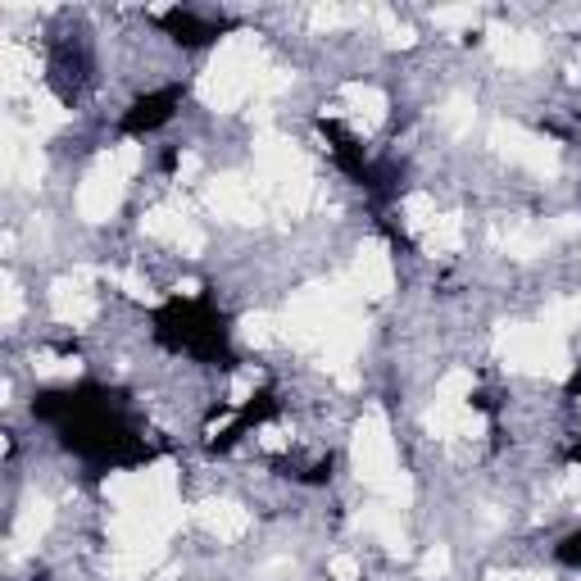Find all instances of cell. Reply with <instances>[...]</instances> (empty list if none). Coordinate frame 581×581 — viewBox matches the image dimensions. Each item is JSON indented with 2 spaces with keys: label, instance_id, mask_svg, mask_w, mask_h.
I'll use <instances>...</instances> for the list:
<instances>
[{
  "label": "cell",
  "instance_id": "6da1fadb",
  "mask_svg": "<svg viewBox=\"0 0 581 581\" xmlns=\"http://www.w3.org/2000/svg\"><path fill=\"white\" fill-rule=\"evenodd\" d=\"M264 73H268V64H264V55H259L255 32H232V37L214 50L209 69L200 73L196 96L205 100L209 109L223 114V109H237V105H246L250 96H259Z\"/></svg>",
  "mask_w": 581,
  "mask_h": 581
},
{
  "label": "cell",
  "instance_id": "7a4b0ae2",
  "mask_svg": "<svg viewBox=\"0 0 581 581\" xmlns=\"http://www.w3.org/2000/svg\"><path fill=\"white\" fill-rule=\"evenodd\" d=\"M495 355L513 373L550 377V382H568L572 377V350L563 336L545 332L532 323H500L495 327Z\"/></svg>",
  "mask_w": 581,
  "mask_h": 581
},
{
  "label": "cell",
  "instance_id": "3957f363",
  "mask_svg": "<svg viewBox=\"0 0 581 581\" xmlns=\"http://www.w3.org/2000/svg\"><path fill=\"white\" fill-rule=\"evenodd\" d=\"M350 463H355V477L368 486V491H382L400 463H395V441H391V427H386L382 409H368L355 427V441H350Z\"/></svg>",
  "mask_w": 581,
  "mask_h": 581
},
{
  "label": "cell",
  "instance_id": "277c9868",
  "mask_svg": "<svg viewBox=\"0 0 581 581\" xmlns=\"http://www.w3.org/2000/svg\"><path fill=\"white\" fill-rule=\"evenodd\" d=\"M491 146H495V155H504L509 164L527 168L536 178H554L559 173V146L527 128H518V123H504V119L491 123Z\"/></svg>",
  "mask_w": 581,
  "mask_h": 581
},
{
  "label": "cell",
  "instance_id": "5b68a950",
  "mask_svg": "<svg viewBox=\"0 0 581 581\" xmlns=\"http://www.w3.org/2000/svg\"><path fill=\"white\" fill-rule=\"evenodd\" d=\"M123 191H128V178H123L114 155L105 150L78 187V218H87V223H109L123 205Z\"/></svg>",
  "mask_w": 581,
  "mask_h": 581
},
{
  "label": "cell",
  "instance_id": "8992f818",
  "mask_svg": "<svg viewBox=\"0 0 581 581\" xmlns=\"http://www.w3.org/2000/svg\"><path fill=\"white\" fill-rule=\"evenodd\" d=\"M205 205L214 209L218 218H232V223H241V227L264 223V214H268V200L255 191V182L232 178V173L205 182Z\"/></svg>",
  "mask_w": 581,
  "mask_h": 581
},
{
  "label": "cell",
  "instance_id": "52a82bcc",
  "mask_svg": "<svg viewBox=\"0 0 581 581\" xmlns=\"http://www.w3.org/2000/svg\"><path fill=\"white\" fill-rule=\"evenodd\" d=\"M96 277H100L96 268H73L69 277H60V282L50 286V314L60 318V323L87 327L96 318V291H91Z\"/></svg>",
  "mask_w": 581,
  "mask_h": 581
},
{
  "label": "cell",
  "instance_id": "ba28073f",
  "mask_svg": "<svg viewBox=\"0 0 581 581\" xmlns=\"http://www.w3.org/2000/svg\"><path fill=\"white\" fill-rule=\"evenodd\" d=\"M350 286L359 291V300H386L395 291V264H391V250L382 241H364L350 264Z\"/></svg>",
  "mask_w": 581,
  "mask_h": 581
},
{
  "label": "cell",
  "instance_id": "9c48e42d",
  "mask_svg": "<svg viewBox=\"0 0 581 581\" xmlns=\"http://www.w3.org/2000/svg\"><path fill=\"white\" fill-rule=\"evenodd\" d=\"M141 232L155 241H168V246H178L182 255H200L205 250V232L196 227V218H187L178 205H155L141 214Z\"/></svg>",
  "mask_w": 581,
  "mask_h": 581
},
{
  "label": "cell",
  "instance_id": "30bf717a",
  "mask_svg": "<svg viewBox=\"0 0 581 581\" xmlns=\"http://www.w3.org/2000/svg\"><path fill=\"white\" fill-rule=\"evenodd\" d=\"M486 46L504 69H536L541 64V37L536 32H518V28H491L486 32Z\"/></svg>",
  "mask_w": 581,
  "mask_h": 581
},
{
  "label": "cell",
  "instance_id": "8fae6325",
  "mask_svg": "<svg viewBox=\"0 0 581 581\" xmlns=\"http://www.w3.org/2000/svg\"><path fill=\"white\" fill-rule=\"evenodd\" d=\"M359 527L364 532H373L377 541L386 545L391 554H409V532H404V518H400V509L395 504H386V500H373V504H364L359 509Z\"/></svg>",
  "mask_w": 581,
  "mask_h": 581
},
{
  "label": "cell",
  "instance_id": "7c38bea8",
  "mask_svg": "<svg viewBox=\"0 0 581 581\" xmlns=\"http://www.w3.org/2000/svg\"><path fill=\"white\" fill-rule=\"evenodd\" d=\"M196 522L205 527L209 536H218V541H237V536L250 532V513L241 509V504H232V500H205V504H196Z\"/></svg>",
  "mask_w": 581,
  "mask_h": 581
},
{
  "label": "cell",
  "instance_id": "4fadbf2b",
  "mask_svg": "<svg viewBox=\"0 0 581 581\" xmlns=\"http://www.w3.org/2000/svg\"><path fill=\"white\" fill-rule=\"evenodd\" d=\"M500 241H504V250H509L513 259H522V264H532V259H541L545 250H550L554 232H550V223H532V218H513V223L500 232Z\"/></svg>",
  "mask_w": 581,
  "mask_h": 581
},
{
  "label": "cell",
  "instance_id": "5bb4252c",
  "mask_svg": "<svg viewBox=\"0 0 581 581\" xmlns=\"http://www.w3.org/2000/svg\"><path fill=\"white\" fill-rule=\"evenodd\" d=\"M427 432L432 436H482L486 432V418L477 414L473 404H432L427 414Z\"/></svg>",
  "mask_w": 581,
  "mask_h": 581
},
{
  "label": "cell",
  "instance_id": "9a60e30c",
  "mask_svg": "<svg viewBox=\"0 0 581 581\" xmlns=\"http://www.w3.org/2000/svg\"><path fill=\"white\" fill-rule=\"evenodd\" d=\"M50 522H55V504L46 500V495H28L19 509V518H14V545H37L41 536L50 532Z\"/></svg>",
  "mask_w": 581,
  "mask_h": 581
},
{
  "label": "cell",
  "instance_id": "2e32d148",
  "mask_svg": "<svg viewBox=\"0 0 581 581\" xmlns=\"http://www.w3.org/2000/svg\"><path fill=\"white\" fill-rule=\"evenodd\" d=\"M32 73H37V60H32L19 41H5L0 46V87H5V96H23Z\"/></svg>",
  "mask_w": 581,
  "mask_h": 581
},
{
  "label": "cell",
  "instance_id": "e0dca14e",
  "mask_svg": "<svg viewBox=\"0 0 581 581\" xmlns=\"http://www.w3.org/2000/svg\"><path fill=\"white\" fill-rule=\"evenodd\" d=\"M341 100H345V109H350V114L364 123V128H377V123L386 119V91L368 87V82H345Z\"/></svg>",
  "mask_w": 581,
  "mask_h": 581
},
{
  "label": "cell",
  "instance_id": "ac0fdd59",
  "mask_svg": "<svg viewBox=\"0 0 581 581\" xmlns=\"http://www.w3.org/2000/svg\"><path fill=\"white\" fill-rule=\"evenodd\" d=\"M159 559H164V545H137V550H119L114 554V577H123V581H141V577H150V572L159 568Z\"/></svg>",
  "mask_w": 581,
  "mask_h": 581
},
{
  "label": "cell",
  "instance_id": "d6986e66",
  "mask_svg": "<svg viewBox=\"0 0 581 581\" xmlns=\"http://www.w3.org/2000/svg\"><path fill=\"white\" fill-rule=\"evenodd\" d=\"M459 246H463V218H459V214H441V218H436V223L423 232V250H427L432 259H436V255H454Z\"/></svg>",
  "mask_w": 581,
  "mask_h": 581
},
{
  "label": "cell",
  "instance_id": "ffe728a7",
  "mask_svg": "<svg viewBox=\"0 0 581 581\" xmlns=\"http://www.w3.org/2000/svg\"><path fill=\"white\" fill-rule=\"evenodd\" d=\"M441 128L450 132V137H463V132H473V119H477V105H473V96H450L441 105Z\"/></svg>",
  "mask_w": 581,
  "mask_h": 581
},
{
  "label": "cell",
  "instance_id": "44dd1931",
  "mask_svg": "<svg viewBox=\"0 0 581 581\" xmlns=\"http://www.w3.org/2000/svg\"><path fill=\"white\" fill-rule=\"evenodd\" d=\"M545 332L563 336L568 341L572 327H581V300H554V305H545V318H541Z\"/></svg>",
  "mask_w": 581,
  "mask_h": 581
},
{
  "label": "cell",
  "instance_id": "7402d4cb",
  "mask_svg": "<svg viewBox=\"0 0 581 581\" xmlns=\"http://www.w3.org/2000/svg\"><path fill=\"white\" fill-rule=\"evenodd\" d=\"M32 373H37L41 382H73V377L82 373V359H73V355H37V359H32Z\"/></svg>",
  "mask_w": 581,
  "mask_h": 581
},
{
  "label": "cell",
  "instance_id": "603a6c76",
  "mask_svg": "<svg viewBox=\"0 0 581 581\" xmlns=\"http://www.w3.org/2000/svg\"><path fill=\"white\" fill-rule=\"evenodd\" d=\"M400 214H404V223H409V232H418V237H423L427 227H432L436 218H441V214H436V200L427 196V191H414V196H404V209H400Z\"/></svg>",
  "mask_w": 581,
  "mask_h": 581
},
{
  "label": "cell",
  "instance_id": "cb8c5ba5",
  "mask_svg": "<svg viewBox=\"0 0 581 581\" xmlns=\"http://www.w3.org/2000/svg\"><path fill=\"white\" fill-rule=\"evenodd\" d=\"M468 395H473V373L468 368H450L436 382V404H468Z\"/></svg>",
  "mask_w": 581,
  "mask_h": 581
},
{
  "label": "cell",
  "instance_id": "d4e9b609",
  "mask_svg": "<svg viewBox=\"0 0 581 581\" xmlns=\"http://www.w3.org/2000/svg\"><path fill=\"white\" fill-rule=\"evenodd\" d=\"M69 119H73V114L55 96L32 100V123H37V132H60V128H69Z\"/></svg>",
  "mask_w": 581,
  "mask_h": 581
},
{
  "label": "cell",
  "instance_id": "484cf974",
  "mask_svg": "<svg viewBox=\"0 0 581 581\" xmlns=\"http://www.w3.org/2000/svg\"><path fill=\"white\" fill-rule=\"evenodd\" d=\"M241 345H255V350H259V345H268V341H277V336H282V332H277V318L273 314H246V318H241Z\"/></svg>",
  "mask_w": 581,
  "mask_h": 581
},
{
  "label": "cell",
  "instance_id": "4316f807",
  "mask_svg": "<svg viewBox=\"0 0 581 581\" xmlns=\"http://www.w3.org/2000/svg\"><path fill=\"white\" fill-rule=\"evenodd\" d=\"M436 28H473L477 23V5H445V10H432Z\"/></svg>",
  "mask_w": 581,
  "mask_h": 581
},
{
  "label": "cell",
  "instance_id": "83f0119b",
  "mask_svg": "<svg viewBox=\"0 0 581 581\" xmlns=\"http://www.w3.org/2000/svg\"><path fill=\"white\" fill-rule=\"evenodd\" d=\"M114 282H119L132 300H141V305H155V300H159L155 291H150V282H146V277H141V273H114Z\"/></svg>",
  "mask_w": 581,
  "mask_h": 581
},
{
  "label": "cell",
  "instance_id": "f1b7e54d",
  "mask_svg": "<svg viewBox=\"0 0 581 581\" xmlns=\"http://www.w3.org/2000/svg\"><path fill=\"white\" fill-rule=\"evenodd\" d=\"M19 314H23V291H19L14 277H5V309H0V323L14 327V323H19Z\"/></svg>",
  "mask_w": 581,
  "mask_h": 581
},
{
  "label": "cell",
  "instance_id": "f546056e",
  "mask_svg": "<svg viewBox=\"0 0 581 581\" xmlns=\"http://www.w3.org/2000/svg\"><path fill=\"white\" fill-rule=\"evenodd\" d=\"M255 386H259V368H255V364H246L237 377H232V391H227V395H232V404H246Z\"/></svg>",
  "mask_w": 581,
  "mask_h": 581
},
{
  "label": "cell",
  "instance_id": "4dcf8cb0",
  "mask_svg": "<svg viewBox=\"0 0 581 581\" xmlns=\"http://www.w3.org/2000/svg\"><path fill=\"white\" fill-rule=\"evenodd\" d=\"M445 572H450V550H445V545H432V550L423 554V577L427 581H441Z\"/></svg>",
  "mask_w": 581,
  "mask_h": 581
},
{
  "label": "cell",
  "instance_id": "1f68e13d",
  "mask_svg": "<svg viewBox=\"0 0 581 581\" xmlns=\"http://www.w3.org/2000/svg\"><path fill=\"white\" fill-rule=\"evenodd\" d=\"M109 155H114V164H119L123 178H132V173L141 168V146H137V141H123V146H114Z\"/></svg>",
  "mask_w": 581,
  "mask_h": 581
},
{
  "label": "cell",
  "instance_id": "d6a6232c",
  "mask_svg": "<svg viewBox=\"0 0 581 581\" xmlns=\"http://www.w3.org/2000/svg\"><path fill=\"white\" fill-rule=\"evenodd\" d=\"M327 572H332V581H359V572H364V568H359L355 554H336V559L327 563Z\"/></svg>",
  "mask_w": 581,
  "mask_h": 581
},
{
  "label": "cell",
  "instance_id": "836d02e7",
  "mask_svg": "<svg viewBox=\"0 0 581 581\" xmlns=\"http://www.w3.org/2000/svg\"><path fill=\"white\" fill-rule=\"evenodd\" d=\"M341 19H345V14L336 10V5H318V10H309V23H314L318 32H332V28H341Z\"/></svg>",
  "mask_w": 581,
  "mask_h": 581
},
{
  "label": "cell",
  "instance_id": "e575fe53",
  "mask_svg": "<svg viewBox=\"0 0 581 581\" xmlns=\"http://www.w3.org/2000/svg\"><path fill=\"white\" fill-rule=\"evenodd\" d=\"M550 232H554V237H577V232H581V218H577V214L554 218V223H550Z\"/></svg>",
  "mask_w": 581,
  "mask_h": 581
},
{
  "label": "cell",
  "instance_id": "d590c367",
  "mask_svg": "<svg viewBox=\"0 0 581 581\" xmlns=\"http://www.w3.org/2000/svg\"><path fill=\"white\" fill-rule=\"evenodd\" d=\"M563 495H581V468H568V477L559 482Z\"/></svg>",
  "mask_w": 581,
  "mask_h": 581
},
{
  "label": "cell",
  "instance_id": "8d00e7d4",
  "mask_svg": "<svg viewBox=\"0 0 581 581\" xmlns=\"http://www.w3.org/2000/svg\"><path fill=\"white\" fill-rule=\"evenodd\" d=\"M200 173V155H182V164H178V178L187 182V178H196Z\"/></svg>",
  "mask_w": 581,
  "mask_h": 581
},
{
  "label": "cell",
  "instance_id": "74e56055",
  "mask_svg": "<svg viewBox=\"0 0 581 581\" xmlns=\"http://www.w3.org/2000/svg\"><path fill=\"white\" fill-rule=\"evenodd\" d=\"M259 441H264L268 450H282V445H286V436H282V427H264V436H259Z\"/></svg>",
  "mask_w": 581,
  "mask_h": 581
},
{
  "label": "cell",
  "instance_id": "f35d334b",
  "mask_svg": "<svg viewBox=\"0 0 581 581\" xmlns=\"http://www.w3.org/2000/svg\"><path fill=\"white\" fill-rule=\"evenodd\" d=\"M178 296H200V282H196V277H187V282H178Z\"/></svg>",
  "mask_w": 581,
  "mask_h": 581
},
{
  "label": "cell",
  "instance_id": "ab89813d",
  "mask_svg": "<svg viewBox=\"0 0 581 581\" xmlns=\"http://www.w3.org/2000/svg\"><path fill=\"white\" fill-rule=\"evenodd\" d=\"M513 581H550V577H541V572H513Z\"/></svg>",
  "mask_w": 581,
  "mask_h": 581
},
{
  "label": "cell",
  "instance_id": "60d3db41",
  "mask_svg": "<svg viewBox=\"0 0 581 581\" xmlns=\"http://www.w3.org/2000/svg\"><path fill=\"white\" fill-rule=\"evenodd\" d=\"M486 581H513V572H486Z\"/></svg>",
  "mask_w": 581,
  "mask_h": 581
}]
</instances>
